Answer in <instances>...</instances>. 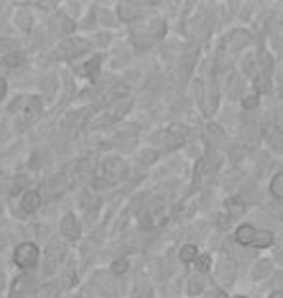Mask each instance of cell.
<instances>
[{
    "label": "cell",
    "instance_id": "6da1fadb",
    "mask_svg": "<svg viewBox=\"0 0 283 298\" xmlns=\"http://www.w3.org/2000/svg\"><path fill=\"white\" fill-rule=\"evenodd\" d=\"M39 261V248L33 242H21L14 252V263L20 269H30L35 267Z\"/></svg>",
    "mask_w": 283,
    "mask_h": 298
},
{
    "label": "cell",
    "instance_id": "7a4b0ae2",
    "mask_svg": "<svg viewBox=\"0 0 283 298\" xmlns=\"http://www.w3.org/2000/svg\"><path fill=\"white\" fill-rule=\"evenodd\" d=\"M103 176L111 184L122 180L126 176V163L122 159H111V161L103 165Z\"/></svg>",
    "mask_w": 283,
    "mask_h": 298
},
{
    "label": "cell",
    "instance_id": "3957f363",
    "mask_svg": "<svg viewBox=\"0 0 283 298\" xmlns=\"http://www.w3.org/2000/svg\"><path fill=\"white\" fill-rule=\"evenodd\" d=\"M60 232H62V236L68 238V240H78L80 238L78 219H76L72 213L64 215V219H62V223H60Z\"/></svg>",
    "mask_w": 283,
    "mask_h": 298
},
{
    "label": "cell",
    "instance_id": "277c9868",
    "mask_svg": "<svg viewBox=\"0 0 283 298\" xmlns=\"http://www.w3.org/2000/svg\"><path fill=\"white\" fill-rule=\"evenodd\" d=\"M186 134H188V130H186L185 126H181V124L171 126L169 134H167V147H169V149H175L178 145H183L186 140Z\"/></svg>",
    "mask_w": 283,
    "mask_h": 298
},
{
    "label": "cell",
    "instance_id": "5b68a950",
    "mask_svg": "<svg viewBox=\"0 0 283 298\" xmlns=\"http://www.w3.org/2000/svg\"><path fill=\"white\" fill-rule=\"evenodd\" d=\"M254 234H256V229L252 225H241L237 231H235V240L239 242L241 246H250Z\"/></svg>",
    "mask_w": 283,
    "mask_h": 298
},
{
    "label": "cell",
    "instance_id": "8992f818",
    "mask_svg": "<svg viewBox=\"0 0 283 298\" xmlns=\"http://www.w3.org/2000/svg\"><path fill=\"white\" fill-rule=\"evenodd\" d=\"M21 211L23 213H33L41 205V196L39 192H28L21 198Z\"/></svg>",
    "mask_w": 283,
    "mask_h": 298
},
{
    "label": "cell",
    "instance_id": "52a82bcc",
    "mask_svg": "<svg viewBox=\"0 0 283 298\" xmlns=\"http://www.w3.org/2000/svg\"><path fill=\"white\" fill-rule=\"evenodd\" d=\"M272 242H273V234L270 231H256L250 246L256 248V250H262V248H270Z\"/></svg>",
    "mask_w": 283,
    "mask_h": 298
},
{
    "label": "cell",
    "instance_id": "ba28073f",
    "mask_svg": "<svg viewBox=\"0 0 283 298\" xmlns=\"http://www.w3.org/2000/svg\"><path fill=\"white\" fill-rule=\"evenodd\" d=\"M248 39H250V35H248L244 29H239V31H235V33L229 35L227 43H229V47L231 48H243L244 45L248 43Z\"/></svg>",
    "mask_w": 283,
    "mask_h": 298
},
{
    "label": "cell",
    "instance_id": "9c48e42d",
    "mask_svg": "<svg viewBox=\"0 0 283 298\" xmlns=\"http://www.w3.org/2000/svg\"><path fill=\"white\" fill-rule=\"evenodd\" d=\"M25 62V55L23 52H8L6 57L2 58V64L4 66H8V68H18V66H21Z\"/></svg>",
    "mask_w": 283,
    "mask_h": 298
},
{
    "label": "cell",
    "instance_id": "30bf717a",
    "mask_svg": "<svg viewBox=\"0 0 283 298\" xmlns=\"http://www.w3.org/2000/svg\"><path fill=\"white\" fill-rule=\"evenodd\" d=\"M178 258H181V261H185V263H190V261H194L198 258V248L192 246V244H186L178 252Z\"/></svg>",
    "mask_w": 283,
    "mask_h": 298
},
{
    "label": "cell",
    "instance_id": "8fae6325",
    "mask_svg": "<svg viewBox=\"0 0 283 298\" xmlns=\"http://www.w3.org/2000/svg\"><path fill=\"white\" fill-rule=\"evenodd\" d=\"M28 287H30V281H28V277H20V279L16 281V285H14V290H12V296L10 298H25L28 294Z\"/></svg>",
    "mask_w": 283,
    "mask_h": 298
},
{
    "label": "cell",
    "instance_id": "7c38bea8",
    "mask_svg": "<svg viewBox=\"0 0 283 298\" xmlns=\"http://www.w3.org/2000/svg\"><path fill=\"white\" fill-rule=\"evenodd\" d=\"M23 109H25L28 118H37L41 115V101L37 97H31V99H28V105L23 106Z\"/></svg>",
    "mask_w": 283,
    "mask_h": 298
},
{
    "label": "cell",
    "instance_id": "4fadbf2b",
    "mask_svg": "<svg viewBox=\"0 0 283 298\" xmlns=\"http://www.w3.org/2000/svg\"><path fill=\"white\" fill-rule=\"evenodd\" d=\"M270 190H272L273 198H277V200H283V173L275 174L272 178V182H270Z\"/></svg>",
    "mask_w": 283,
    "mask_h": 298
},
{
    "label": "cell",
    "instance_id": "5bb4252c",
    "mask_svg": "<svg viewBox=\"0 0 283 298\" xmlns=\"http://www.w3.org/2000/svg\"><path fill=\"white\" fill-rule=\"evenodd\" d=\"M270 271H272V263L268 260H262L256 263V267H254V271H252V277L254 279H262V277H266Z\"/></svg>",
    "mask_w": 283,
    "mask_h": 298
},
{
    "label": "cell",
    "instance_id": "9a60e30c",
    "mask_svg": "<svg viewBox=\"0 0 283 298\" xmlns=\"http://www.w3.org/2000/svg\"><path fill=\"white\" fill-rule=\"evenodd\" d=\"M227 209H229V213H231V217H241L244 211H246V205H244L243 202H239V200H229L227 202Z\"/></svg>",
    "mask_w": 283,
    "mask_h": 298
},
{
    "label": "cell",
    "instance_id": "2e32d148",
    "mask_svg": "<svg viewBox=\"0 0 283 298\" xmlns=\"http://www.w3.org/2000/svg\"><path fill=\"white\" fill-rule=\"evenodd\" d=\"M196 269L200 273H208L212 269V256L210 254H204V256H198L196 258Z\"/></svg>",
    "mask_w": 283,
    "mask_h": 298
},
{
    "label": "cell",
    "instance_id": "e0dca14e",
    "mask_svg": "<svg viewBox=\"0 0 283 298\" xmlns=\"http://www.w3.org/2000/svg\"><path fill=\"white\" fill-rule=\"evenodd\" d=\"M99 64H101V57L91 58L89 62H86V64L82 66V72H86V76H93V72L99 68Z\"/></svg>",
    "mask_w": 283,
    "mask_h": 298
},
{
    "label": "cell",
    "instance_id": "ac0fdd59",
    "mask_svg": "<svg viewBox=\"0 0 283 298\" xmlns=\"http://www.w3.org/2000/svg\"><path fill=\"white\" fill-rule=\"evenodd\" d=\"M258 101H260L258 91H252V93H248V95L243 97V106L244 109H254V106L258 105Z\"/></svg>",
    "mask_w": 283,
    "mask_h": 298
},
{
    "label": "cell",
    "instance_id": "d6986e66",
    "mask_svg": "<svg viewBox=\"0 0 283 298\" xmlns=\"http://www.w3.org/2000/svg\"><path fill=\"white\" fill-rule=\"evenodd\" d=\"M128 271V261L126 260H117L115 263H111V273L113 275H122Z\"/></svg>",
    "mask_w": 283,
    "mask_h": 298
},
{
    "label": "cell",
    "instance_id": "ffe728a7",
    "mask_svg": "<svg viewBox=\"0 0 283 298\" xmlns=\"http://www.w3.org/2000/svg\"><path fill=\"white\" fill-rule=\"evenodd\" d=\"M202 289H204V283H200L198 277H190V279H188V292H190V294H198Z\"/></svg>",
    "mask_w": 283,
    "mask_h": 298
},
{
    "label": "cell",
    "instance_id": "44dd1931",
    "mask_svg": "<svg viewBox=\"0 0 283 298\" xmlns=\"http://www.w3.org/2000/svg\"><path fill=\"white\" fill-rule=\"evenodd\" d=\"M6 89H8V86H6V82H4V77H0V99L6 95Z\"/></svg>",
    "mask_w": 283,
    "mask_h": 298
},
{
    "label": "cell",
    "instance_id": "7402d4cb",
    "mask_svg": "<svg viewBox=\"0 0 283 298\" xmlns=\"http://www.w3.org/2000/svg\"><path fill=\"white\" fill-rule=\"evenodd\" d=\"M273 294H275V296H272V298H283V292H279V290H277V292H273Z\"/></svg>",
    "mask_w": 283,
    "mask_h": 298
},
{
    "label": "cell",
    "instance_id": "603a6c76",
    "mask_svg": "<svg viewBox=\"0 0 283 298\" xmlns=\"http://www.w3.org/2000/svg\"><path fill=\"white\" fill-rule=\"evenodd\" d=\"M281 25H283V18H281Z\"/></svg>",
    "mask_w": 283,
    "mask_h": 298
}]
</instances>
